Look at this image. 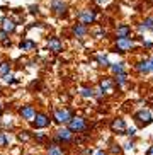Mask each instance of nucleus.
<instances>
[{
  "label": "nucleus",
  "instance_id": "f257e3e1",
  "mask_svg": "<svg viewBox=\"0 0 153 155\" xmlns=\"http://www.w3.org/2000/svg\"><path fill=\"white\" fill-rule=\"evenodd\" d=\"M68 130L72 133H82V131H85L87 130V119L85 118H82V116H73L72 121L68 123Z\"/></svg>",
  "mask_w": 153,
  "mask_h": 155
},
{
  "label": "nucleus",
  "instance_id": "f03ea898",
  "mask_svg": "<svg viewBox=\"0 0 153 155\" xmlns=\"http://www.w3.org/2000/svg\"><path fill=\"white\" fill-rule=\"evenodd\" d=\"M72 118H73L72 111L67 109V107H61V109H54V113H53L54 123H58V124H61V123H70V121H72Z\"/></svg>",
  "mask_w": 153,
  "mask_h": 155
},
{
  "label": "nucleus",
  "instance_id": "7ed1b4c3",
  "mask_svg": "<svg viewBox=\"0 0 153 155\" xmlns=\"http://www.w3.org/2000/svg\"><path fill=\"white\" fill-rule=\"evenodd\" d=\"M72 140H73V133L68 128H61L54 135V143L56 145H60V143H70Z\"/></svg>",
  "mask_w": 153,
  "mask_h": 155
},
{
  "label": "nucleus",
  "instance_id": "20e7f679",
  "mask_svg": "<svg viewBox=\"0 0 153 155\" xmlns=\"http://www.w3.org/2000/svg\"><path fill=\"white\" fill-rule=\"evenodd\" d=\"M133 118H135L141 126H148V124L153 121V116H151V113H150L148 109H141V111H138V113H135Z\"/></svg>",
  "mask_w": 153,
  "mask_h": 155
},
{
  "label": "nucleus",
  "instance_id": "39448f33",
  "mask_svg": "<svg viewBox=\"0 0 153 155\" xmlns=\"http://www.w3.org/2000/svg\"><path fill=\"white\" fill-rule=\"evenodd\" d=\"M76 17H78V21H80V24H83V26L94 24V21H95V10H89V9L80 10Z\"/></svg>",
  "mask_w": 153,
  "mask_h": 155
},
{
  "label": "nucleus",
  "instance_id": "423d86ee",
  "mask_svg": "<svg viewBox=\"0 0 153 155\" xmlns=\"http://www.w3.org/2000/svg\"><path fill=\"white\" fill-rule=\"evenodd\" d=\"M51 124L50 121V116L44 113H36V118H34V121H32V126L37 128V130H43V128H48Z\"/></svg>",
  "mask_w": 153,
  "mask_h": 155
},
{
  "label": "nucleus",
  "instance_id": "0eeeda50",
  "mask_svg": "<svg viewBox=\"0 0 153 155\" xmlns=\"http://www.w3.org/2000/svg\"><path fill=\"white\" fill-rule=\"evenodd\" d=\"M19 114H21V118L24 119V121H29V123H32L34 121V118H36V109H34V106H22L21 109H19Z\"/></svg>",
  "mask_w": 153,
  "mask_h": 155
},
{
  "label": "nucleus",
  "instance_id": "6e6552de",
  "mask_svg": "<svg viewBox=\"0 0 153 155\" xmlns=\"http://www.w3.org/2000/svg\"><path fill=\"white\" fill-rule=\"evenodd\" d=\"M133 46H135V43H133L131 38H124V39H117L116 41V50L119 51V53H126V51H129Z\"/></svg>",
  "mask_w": 153,
  "mask_h": 155
},
{
  "label": "nucleus",
  "instance_id": "1a4fd4ad",
  "mask_svg": "<svg viewBox=\"0 0 153 155\" xmlns=\"http://www.w3.org/2000/svg\"><path fill=\"white\" fill-rule=\"evenodd\" d=\"M111 130H112L114 133H119V135H126V123H124V119L121 118H116L112 119V123H111Z\"/></svg>",
  "mask_w": 153,
  "mask_h": 155
},
{
  "label": "nucleus",
  "instance_id": "9d476101",
  "mask_svg": "<svg viewBox=\"0 0 153 155\" xmlns=\"http://www.w3.org/2000/svg\"><path fill=\"white\" fill-rule=\"evenodd\" d=\"M51 10H53L56 15H63L67 12V4L65 0H53L51 2Z\"/></svg>",
  "mask_w": 153,
  "mask_h": 155
},
{
  "label": "nucleus",
  "instance_id": "9b49d317",
  "mask_svg": "<svg viewBox=\"0 0 153 155\" xmlns=\"http://www.w3.org/2000/svg\"><path fill=\"white\" fill-rule=\"evenodd\" d=\"M48 50L53 51V53H61L63 45H61V41H60L58 38H50L48 39Z\"/></svg>",
  "mask_w": 153,
  "mask_h": 155
},
{
  "label": "nucleus",
  "instance_id": "f8f14e48",
  "mask_svg": "<svg viewBox=\"0 0 153 155\" xmlns=\"http://www.w3.org/2000/svg\"><path fill=\"white\" fill-rule=\"evenodd\" d=\"M116 36H117V39H124V38H129V36H131V28L128 26V24H121V26H117Z\"/></svg>",
  "mask_w": 153,
  "mask_h": 155
},
{
  "label": "nucleus",
  "instance_id": "ddd939ff",
  "mask_svg": "<svg viewBox=\"0 0 153 155\" xmlns=\"http://www.w3.org/2000/svg\"><path fill=\"white\" fill-rule=\"evenodd\" d=\"M2 31H5L7 34H9V32H14L15 31V22H14L12 19L4 17L2 19Z\"/></svg>",
  "mask_w": 153,
  "mask_h": 155
},
{
  "label": "nucleus",
  "instance_id": "4468645a",
  "mask_svg": "<svg viewBox=\"0 0 153 155\" xmlns=\"http://www.w3.org/2000/svg\"><path fill=\"white\" fill-rule=\"evenodd\" d=\"M99 87L102 89L104 94H111V92H114V82L111 80V78H104Z\"/></svg>",
  "mask_w": 153,
  "mask_h": 155
},
{
  "label": "nucleus",
  "instance_id": "2eb2a0df",
  "mask_svg": "<svg viewBox=\"0 0 153 155\" xmlns=\"http://www.w3.org/2000/svg\"><path fill=\"white\" fill-rule=\"evenodd\" d=\"M73 34L76 38H83L87 34V26H83V24H75L73 26Z\"/></svg>",
  "mask_w": 153,
  "mask_h": 155
},
{
  "label": "nucleus",
  "instance_id": "dca6fc26",
  "mask_svg": "<svg viewBox=\"0 0 153 155\" xmlns=\"http://www.w3.org/2000/svg\"><path fill=\"white\" fill-rule=\"evenodd\" d=\"M48 155H65L63 148L60 145H56V143H51L50 147H48Z\"/></svg>",
  "mask_w": 153,
  "mask_h": 155
},
{
  "label": "nucleus",
  "instance_id": "f3484780",
  "mask_svg": "<svg viewBox=\"0 0 153 155\" xmlns=\"http://www.w3.org/2000/svg\"><path fill=\"white\" fill-rule=\"evenodd\" d=\"M136 70L140 73H150V60H145V61L136 63Z\"/></svg>",
  "mask_w": 153,
  "mask_h": 155
},
{
  "label": "nucleus",
  "instance_id": "a211bd4d",
  "mask_svg": "<svg viewBox=\"0 0 153 155\" xmlns=\"http://www.w3.org/2000/svg\"><path fill=\"white\" fill-rule=\"evenodd\" d=\"M19 48L22 51H27V50H34L36 48V43L31 41V39H24V41H21V45H19Z\"/></svg>",
  "mask_w": 153,
  "mask_h": 155
},
{
  "label": "nucleus",
  "instance_id": "6ab92c4d",
  "mask_svg": "<svg viewBox=\"0 0 153 155\" xmlns=\"http://www.w3.org/2000/svg\"><path fill=\"white\" fill-rule=\"evenodd\" d=\"M111 70H112L114 75H121V73H126V72H124V63H114V65H111Z\"/></svg>",
  "mask_w": 153,
  "mask_h": 155
},
{
  "label": "nucleus",
  "instance_id": "aec40b11",
  "mask_svg": "<svg viewBox=\"0 0 153 155\" xmlns=\"http://www.w3.org/2000/svg\"><path fill=\"white\" fill-rule=\"evenodd\" d=\"M10 72V63L9 61H2L0 63V77H5Z\"/></svg>",
  "mask_w": 153,
  "mask_h": 155
},
{
  "label": "nucleus",
  "instance_id": "412c9836",
  "mask_svg": "<svg viewBox=\"0 0 153 155\" xmlns=\"http://www.w3.org/2000/svg\"><path fill=\"white\" fill-rule=\"evenodd\" d=\"M0 43H2V45H4V46H10V39H9V34H7V32H5V31H2V29H0Z\"/></svg>",
  "mask_w": 153,
  "mask_h": 155
},
{
  "label": "nucleus",
  "instance_id": "4be33fe9",
  "mask_svg": "<svg viewBox=\"0 0 153 155\" xmlns=\"http://www.w3.org/2000/svg\"><path fill=\"white\" fill-rule=\"evenodd\" d=\"M80 94H82V97H85V99H89V97H94V91H92V89H89V87H82Z\"/></svg>",
  "mask_w": 153,
  "mask_h": 155
},
{
  "label": "nucleus",
  "instance_id": "5701e85b",
  "mask_svg": "<svg viewBox=\"0 0 153 155\" xmlns=\"http://www.w3.org/2000/svg\"><path fill=\"white\" fill-rule=\"evenodd\" d=\"M126 82H128V75H126V73L116 75V84H117V85H124Z\"/></svg>",
  "mask_w": 153,
  "mask_h": 155
},
{
  "label": "nucleus",
  "instance_id": "b1692460",
  "mask_svg": "<svg viewBox=\"0 0 153 155\" xmlns=\"http://www.w3.org/2000/svg\"><path fill=\"white\" fill-rule=\"evenodd\" d=\"M17 82H19V80L14 77V75H10V73H7V75L4 77V84H9V85H12V84H17Z\"/></svg>",
  "mask_w": 153,
  "mask_h": 155
},
{
  "label": "nucleus",
  "instance_id": "393cba45",
  "mask_svg": "<svg viewBox=\"0 0 153 155\" xmlns=\"http://www.w3.org/2000/svg\"><path fill=\"white\" fill-rule=\"evenodd\" d=\"M97 61H99V65H102V67H111V63H109V60L106 55H99L97 56Z\"/></svg>",
  "mask_w": 153,
  "mask_h": 155
},
{
  "label": "nucleus",
  "instance_id": "a878e982",
  "mask_svg": "<svg viewBox=\"0 0 153 155\" xmlns=\"http://www.w3.org/2000/svg\"><path fill=\"white\" fill-rule=\"evenodd\" d=\"M9 145V137H7V133L0 131V147H7Z\"/></svg>",
  "mask_w": 153,
  "mask_h": 155
},
{
  "label": "nucleus",
  "instance_id": "bb28decb",
  "mask_svg": "<svg viewBox=\"0 0 153 155\" xmlns=\"http://www.w3.org/2000/svg\"><path fill=\"white\" fill-rule=\"evenodd\" d=\"M143 28H145V29H151V31H153V17L145 19V22H143Z\"/></svg>",
  "mask_w": 153,
  "mask_h": 155
},
{
  "label": "nucleus",
  "instance_id": "cd10ccee",
  "mask_svg": "<svg viewBox=\"0 0 153 155\" xmlns=\"http://www.w3.org/2000/svg\"><path fill=\"white\" fill-rule=\"evenodd\" d=\"M19 140H21V141H27V140H31V135H29V131H22L21 135H19Z\"/></svg>",
  "mask_w": 153,
  "mask_h": 155
},
{
  "label": "nucleus",
  "instance_id": "c85d7f7f",
  "mask_svg": "<svg viewBox=\"0 0 153 155\" xmlns=\"http://www.w3.org/2000/svg\"><path fill=\"white\" fill-rule=\"evenodd\" d=\"M94 96H95V97H99V99L104 96V92H102V89H100V87H97V89L94 91Z\"/></svg>",
  "mask_w": 153,
  "mask_h": 155
},
{
  "label": "nucleus",
  "instance_id": "c756f323",
  "mask_svg": "<svg viewBox=\"0 0 153 155\" xmlns=\"http://www.w3.org/2000/svg\"><path fill=\"white\" fill-rule=\"evenodd\" d=\"M36 140H37V141H44L46 137H44V135H41V133H37V135H36Z\"/></svg>",
  "mask_w": 153,
  "mask_h": 155
},
{
  "label": "nucleus",
  "instance_id": "7c9ffc66",
  "mask_svg": "<svg viewBox=\"0 0 153 155\" xmlns=\"http://www.w3.org/2000/svg\"><path fill=\"white\" fill-rule=\"evenodd\" d=\"M135 133H136V130H135V128H131V130H126V135H128V137H133Z\"/></svg>",
  "mask_w": 153,
  "mask_h": 155
},
{
  "label": "nucleus",
  "instance_id": "2f4dec72",
  "mask_svg": "<svg viewBox=\"0 0 153 155\" xmlns=\"http://www.w3.org/2000/svg\"><path fill=\"white\" fill-rule=\"evenodd\" d=\"M29 10H31V14H37V7H36V5H31Z\"/></svg>",
  "mask_w": 153,
  "mask_h": 155
},
{
  "label": "nucleus",
  "instance_id": "473e14b6",
  "mask_svg": "<svg viewBox=\"0 0 153 155\" xmlns=\"http://www.w3.org/2000/svg\"><path fill=\"white\" fill-rule=\"evenodd\" d=\"M111 152H112V153H119V152H121V148H119V147L116 148V145H112V148H111Z\"/></svg>",
  "mask_w": 153,
  "mask_h": 155
},
{
  "label": "nucleus",
  "instance_id": "72a5a7b5",
  "mask_svg": "<svg viewBox=\"0 0 153 155\" xmlns=\"http://www.w3.org/2000/svg\"><path fill=\"white\" fill-rule=\"evenodd\" d=\"M104 36H106V32H104V31H97V32H95V38H104Z\"/></svg>",
  "mask_w": 153,
  "mask_h": 155
},
{
  "label": "nucleus",
  "instance_id": "f704fd0d",
  "mask_svg": "<svg viewBox=\"0 0 153 155\" xmlns=\"http://www.w3.org/2000/svg\"><path fill=\"white\" fill-rule=\"evenodd\" d=\"M145 46H146V48H153V43H150V41H145Z\"/></svg>",
  "mask_w": 153,
  "mask_h": 155
},
{
  "label": "nucleus",
  "instance_id": "c9c22d12",
  "mask_svg": "<svg viewBox=\"0 0 153 155\" xmlns=\"http://www.w3.org/2000/svg\"><path fill=\"white\" fill-rule=\"evenodd\" d=\"M146 155H153V145L148 148V152H146Z\"/></svg>",
  "mask_w": 153,
  "mask_h": 155
},
{
  "label": "nucleus",
  "instance_id": "e433bc0d",
  "mask_svg": "<svg viewBox=\"0 0 153 155\" xmlns=\"http://www.w3.org/2000/svg\"><path fill=\"white\" fill-rule=\"evenodd\" d=\"M124 148H133V141H129V143H126V145H124Z\"/></svg>",
  "mask_w": 153,
  "mask_h": 155
},
{
  "label": "nucleus",
  "instance_id": "4c0bfd02",
  "mask_svg": "<svg viewBox=\"0 0 153 155\" xmlns=\"http://www.w3.org/2000/svg\"><path fill=\"white\" fill-rule=\"evenodd\" d=\"M150 72H153V58H150Z\"/></svg>",
  "mask_w": 153,
  "mask_h": 155
},
{
  "label": "nucleus",
  "instance_id": "58836bf2",
  "mask_svg": "<svg viewBox=\"0 0 153 155\" xmlns=\"http://www.w3.org/2000/svg\"><path fill=\"white\" fill-rule=\"evenodd\" d=\"M95 2H97V4H99V5H104V4H106V2H107V0H95Z\"/></svg>",
  "mask_w": 153,
  "mask_h": 155
},
{
  "label": "nucleus",
  "instance_id": "ea45409f",
  "mask_svg": "<svg viewBox=\"0 0 153 155\" xmlns=\"http://www.w3.org/2000/svg\"><path fill=\"white\" fill-rule=\"evenodd\" d=\"M95 155H107V153H106L104 150H97V153H95Z\"/></svg>",
  "mask_w": 153,
  "mask_h": 155
},
{
  "label": "nucleus",
  "instance_id": "a19ab883",
  "mask_svg": "<svg viewBox=\"0 0 153 155\" xmlns=\"http://www.w3.org/2000/svg\"><path fill=\"white\" fill-rule=\"evenodd\" d=\"M0 111H2V104H0Z\"/></svg>",
  "mask_w": 153,
  "mask_h": 155
},
{
  "label": "nucleus",
  "instance_id": "79ce46f5",
  "mask_svg": "<svg viewBox=\"0 0 153 155\" xmlns=\"http://www.w3.org/2000/svg\"><path fill=\"white\" fill-rule=\"evenodd\" d=\"M0 124H2V119H0Z\"/></svg>",
  "mask_w": 153,
  "mask_h": 155
}]
</instances>
